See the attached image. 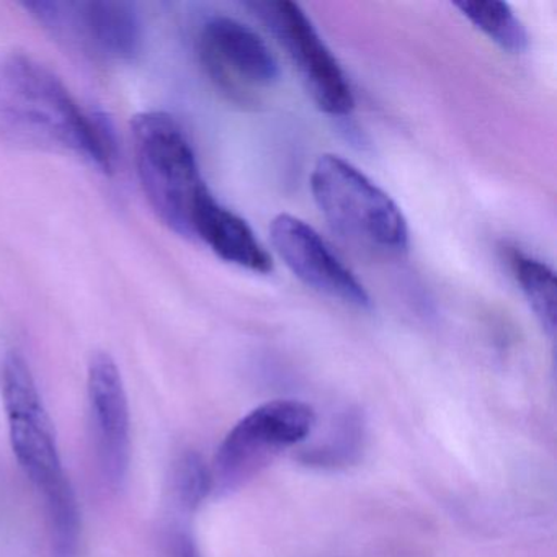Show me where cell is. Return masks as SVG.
Listing matches in <instances>:
<instances>
[{"mask_svg": "<svg viewBox=\"0 0 557 557\" xmlns=\"http://www.w3.org/2000/svg\"><path fill=\"white\" fill-rule=\"evenodd\" d=\"M0 139L71 154L106 174L115 168L109 123L84 110L50 67L24 53L0 57Z\"/></svg>", "mask_w": 557, "mask_h": 557, "instance_id": "1", "label": "cell"}, {"mask_svg": "<svg viewBox=\"0 0 557 557\" xmlns=\"http://www.w3.org/2000/svg\"><path fill=\"white\" fill-rule=\"evenodd\" d=\"M0 380L12 451L44 498L51 557H79L83 540L79 500L64 471L53 420L30 364L21 354L12 351L2 364Z\"/></svg>", "mask_w": 557, "mask_h": 557, "instance_id": "2", "label": "cell"}, {"mask_svg": "<svg viewBox=\"0 0 557 557\" xmlns=\"http://www.w3.org/2000/svg\"><path fill=\"white\" fill-rule=\"evenodd\" d=\"M309 185L322 216L348 243L384 257L409 249V226L396 201L341 156H321Z\"/></svg>", "mask_w": 557, "mask_h": 557, "instance_id": "3", "label": "cell"}, {"mask_svg": "<svg viewBox=\"0 0 557 557\" xmlns=\"http://www.w3.org/2000/svg\"><path fill=\"white\" fill-rule=\"evenodd\" d=\"M139 185L162 224L191 239V220L208 190L191 143L181 123L165 112H145L132 123Z\"/></svg>", "mask_w": 557, "mask_h": 557, "instance_id": "4", "label": "cell"}, {"mask_svg": "<svg viewBox=\"0 0 557 557\" xmlns=\"http://www.w3.org/2000/svg\"><path fill=\"white\" fill-rule=\"evenodd\" d=\"M315 426V412L296 399H275L250 410L227 432L210 466L213 494L246 487L286 449L301 445Z\"/></svg>", "mask_w": 557, "mask_h": 557, "instance_id": "5", "label": "cell"}, {"mask_svg": "<svg viewBox=\"0 0 557 557\" xmlns=\"http://www.w3.org/2000/svg\"><path fill=\"white\" fill-rule=\"evenodd\" d=\"M24 9L58 44L97 63H128L141 50V18L133 4L30 2Z\"/></svg>", "mask_w": 557, "mask_h": 557, "instance_id": "6", "label": "cell"}, {"mask_svg": "<svg viewBox=\"0 0 557 557\" xmlns=\"http://www.w3.org/2000/svg\"><path fill=\"white\" fill-rule=\"evenodd\" d=\"M198 60L214 89L236 106H256L278 83V61L243 22L213 17L201 27Z\"/></svg>", "mask_w": 557, "mask_h": 557, "instance_id": "7", "label": "cell"}, {"mask_svg": "<svg viewBox=\"0 0 557 557\" xmlns=\"http://www.w3.org/2000/svg\"><path fill=\"white\" fill-rule=\"evenodd\" d=\"M247 8L288 51L315 107L327 115H350L355 109L350 83L306 12L289 0L250 2Z\"/></svg>", "mask_w": 557, "mask_h": 557, "instance_id": "8", "label": "cell"}, {"mask_svg": "<svg viewBox=\"0 0 557 557\" xmlns=\"http://www.w3.org/2000/svg\"><path fill=\"white\" fill-rule=\"evenodd\" d=\"M87 403L97 466L113 491H122L132 462V417L122 371L107 351L87 367Z\"/></svg>", "mask_w": 557, "mask_h": 557, "instance_id": "9", "label": "cell"}, {"mask_svg": "<svg viewBox=\"0 0 557 557\" xmlns=\"http://www.w3.org/2000/svg\"><path fill=\"white\" fill-rule=\"evenodd\" d=\"M270 240L280 259L306 286L344 305L370 308V295L363 283L314 227L293 214L282 213L270 224Z\"/></svg>", "mask_w": 557, "mask_h": 557, "instance_id": "10", "label": "cell"}, {"mask_svg": "<svg viewBox=\"0 0 557 557\" xmlns=\"http://www.w3.org/2000/svg\"><path fill=\"white\" fill-rule=\"evenodd\" d=\"M191 239L201 240L221 260L240 269L263 275L273 270L272 256L257 239L252 227L239 214L223 207L210 188L195 207Z\"/></svg>", "mask_w": 557, "mask_h": 557, "instance_id": "11", "label": "cell"}, {"mask_svg": "<svg viewBox=\"0 0 557 557\" xmlns=\"http://www.w3.org/2000/svg\"><path fill=\"white\" fill-rule=\"evenodd\" d=\"M367 445V422L363 413L348 409L332 423L321 442L299 449L298 459L315 469H344L360 461Z\"/></svg>", "mask_w": 557, "mask_h": 557, "instance_id": "12", "label": "cell"}, {"mask_svg": "<svg viewBox=\"0 0 557 557\" xmlns=\"http://www.w3.org/2000/svg\"><path fill=\"white\" fill-rule=\"evenodd\" d=\"M508 265L528 305L549 337L556 331V275L541 260L518 249L507 252Z\"/></svg>", "mask_w": 557, "mask_h": 557, "instance_id": "13", "label": "cell"}, {"mask_svg": "<svg viewBox=\"0 0 557 557\" xmlns=\"http://www.w3.org/2000/svg\"><path fill=\"white\" fill-rule=\"evenodd\" d=\"M455 8L459 9L475 28L487 35L502 50L511 54L527 51L530 44L527 28L513 14L510 5L492 0V2H459Z\"/></svg>", "mask_w": 557, "mask_h": 557, "instance_id": "14", "label": "cell"}, {"mask_svg": "<svg viewBox=\"0 0 557 557\" xmlns=\"http://www.w3.org/2000/svg\"><path fill=\"white\" fill-rule=\"evenodd\" d=\"M172 500L184 513H194L213 494L210 466L198 453L185 451L172 469Z\"/></svg>", "mask_w": 557, "mask_h": 557, "instance_id": "15", "label": "cell"}, {"mask_svg": "<svg viewBox=\"0 0 557 557\" xmlns=\"http://www.w3.org/2000/svg\"><path fill=\"white\" fill-rule=\"evenodd\" d=\"M165 557H203L194 534L184 527H174L165 533Z\"/></svg>", "mask_w": 557, "mask_h": 557, "instance_id": "16", "label": "cell"}]
</instances>
